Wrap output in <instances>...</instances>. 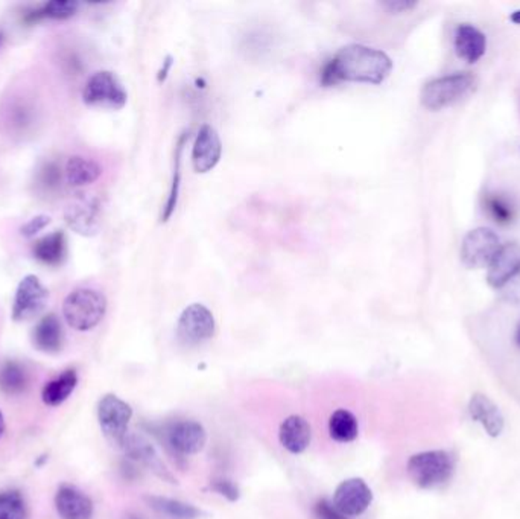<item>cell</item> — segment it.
<instances>
[{
    "label": "cell",
    "instance_id": "cell-28",
    "mask_svg": "<svg viewBox=\"0 0 520 519\" xmlns=\"http://www.w3.org/2000/svg\"><path fill=\"white\" fill-rule=\"evenodd\" d=\"M80 4L75 0H52L44 4L40 10L31 14V19H52V20H67L75 16Z\"/></svg>",
    "mask_w": 520,
    "mask_h": 519
},
{
    "label": "cell",
    "instance_id": "cell-41",
    "mask_svg": "<svg viewBox=\"0 0 520 519\" xmlns=\"http://www.w3.org/2000/svg\"><path fill=\"white\" fill-rule=\"evenodd\" d=\"M0 43H2V34H0Z\"/></svg>",
    "mask_w": 520,
    "mask_h": 519
},
{
    "label": "cell",
    "instance_id": "cell-8",
    "mask_svg": "<svg viewBox=\"0 0 520 519\" xmlns=\"http://www.w3.org/2000/svg\"><path fill=\"white\" fill-rule=\"evenodd\" d=\"M49 291L35 275H27L17 285L12 317L17 323L37 317L48 302Z\"/></svg>",
    "mask_w": 520,
    "mask_h": 519
},
{
    "label": "cell",
    "instance_id": "cell-10",
    "mask_svg": "<svg viewBox=\"0 0 520 519\" xmlns=\"http://www.w3.org/2000/svg\"><path fill=\"white\" fill-rule=\"evenodd\" d=\"M501 249L498 235L487 228H477L467 233L462 244V260L467 268L490 266L494 254Z\"/></svg>",
    "mask_w": 520,
    "mask_h": 519
},
{
    "label": "cell",
    "instance_id": "cell-18",
    "mask_svg": "<svg viewBox=\"0 0 520 519\" xmlns=\"http://www.w3.org/2000/svg\"><path fill=\"white\" fill-rule=\"evenodd\" d=\"M37 351L44 353H58L65 346V329L55 314L44 315L40 319L31 336Z\"/></svg>",
    "mask_w": 520,
    "mask_h": 519
},
{
    "label": "cell",
    "instance_id": "cell-39",
    "mask_svg": "<svg viewBox=\"0 0 520 519\" xmlns=\"http://www.w3.org/2000/svg\"><path fill=\"white\" fill-rule=\"evenodd\" d=\"M515 340H516V345H517V347H519V349H520V325H519V328H517V330H516Z\"/></svg>",
    "mask_w": 520,
    "mask_h": 519
},
{
    "label": "cell",
    "instance_id": "cell-38",
    "mask_svg": "<svg viewBox=\"0 0 520 519\" xmlns=\"http://www.w3.org/2000/svg\"><path fill=\"white\" fill-rule=\"evenodd\" d=\"M509 20H511L513 23H516V25H520V10L519 12H513L511 17H509Z\"/></svg>",
    "mask_w": 520,
    "mask_h": 519
},
{
    "label": "cell",
    "instance_id": "cell-24",
    "mask_svg": "<svg viewBox=\"0 0 520 519\" xmlns=\"http://www.w3.org/2000/svg\"><path fill=\"white\" fill-rule=\"evenodd\" d=\"M329 434L335 442L350 444L360 434L356 417L347 410H337L329 419Z\"/></svg>",
    "mask_w": 520,
    "mask_h": 519
},
{
    "label": "cell",
    "instance_id": "cell-26",
    "mask_svg": "<svg viewBox=\"0 0 520 519\" xmlns=\"http://www.w3.org/2000/svg\"><path fill=\"white\" fill-rule=\"evenodd\" d=\"M27 387V374L20 362L8 361L0 368V390L8 396L23 393Z\"/></svg>",
    "mask_w": 520,
    "mask_h": 519
},
{
    "label": "cell",
    "instance_id": "cell-32",
    "mask_svg": "<svg viewBox=\"0 0 520 519\" xmlns=\"http://www.w3.org/2000/svg\"><path fill=\"white\" fill-rule=\"evenodd\" d=\"M210 489L213 492L220 493L221 497L227 498L231 503H235L241 498V491L237 483L231 482L229 478H215L210 483Z\"/></svg>",
    "mask_w": 520,
    "mask_h": 519
},
{
    "label": "cell",
    "instance_id": "cell-40",
    "mask_svg": "<svg viewBox=\"0 0 520 519\" xmlns=\"http://www.w3.org/2000/svg\"><path fill=\"white\" fill-rule=\"evenodd\" d=\"M125 519H142L140 518V516H137V515H128V516H127V518Z\"/></svg>",
    "mask_w": 520,
    "mask_h": 519
},
{
    "label": "cell",
    "instance_id": "cell-22",
    "mask_svg": "<svg viewBox=\"0 0 520 519\" xmlns=\"http://www.w3.org/2000/svg\"><path fill=\"white\" fill-rule=\"evenodd\" d=\"M66 182L72 188H84L95 183L102 175V168L99 163L82 156H72L66 162Z\"/></svg>",
    "mask_w": 520,
    "mask_h": 519
},
{
    "label": "cell",
    "instance_id": "cell-31",
    "mask_svg": "<svg viewBox=\"0 0 520 519\" xmlns=\"http://www.w3.org/2000/svg\"><path fill=\"white\" fill-rule=\"evenodd\" d=\"M485 207L490 212V215L493 217L494 221L499 222V224L507 226V224L515 220V207L507 198L501 197V195L494 194L487 197Z\"/></svg>",
    "mask_w": 520,
    "mask_h": 519
},
{
    "label": "cell",
    "instance_id": "cell-35",
    "mask_svg": "<svg viewBox=\"0 0 520 519\" xmlns=\"http://www.w3.org/2000/svg\"><path fill=\"white\" fill-rule=\"evenodd\" d=\"M61 169L58 168V165L57 163H48L43 169H42V183L44 184V188H48V190H54L58 186L59 182H61V173H59Z\"/></svg>",
    "mask_w": 520,
    "mask_h": 519
},
{
    "label": "cell",
    "instance_id": "cell-25",
    "mask_svg": "<svg viewBox=\"0 0 520 519\" xmlns=\"http://www.w3.org/2000/svg\"><path fill=\"white\" fill-rule=\"evenodd\" d=\"M146 503L159 514L175 519H197L201 512L192 504L182 503L174 498L146 497Z\"/></svg>",
    "mask_w": 520,
    "mask_h": 519
},
{
    "label": "cell",
    "instance_id": "cell-5",
    "mask_svg": "<svg viewBox=\"0 0 520 519\" xmlns=\"http://www.w3.org/2000/svg\"><path fill=\"white\" fill-rule=\"evenodd\" d=\"M82 101L90 107L101 109H124L128 93L113 72L99 71L89 78L82 90Z\"/></svg>",
    "mask_w": 520,
    "mask_h": 519
},
{
    "label": "cell",
    "instance_id": "cell-13",
    "mask_svg": "<svg viewBox=\"0 0 520 519\" xmlns=\"http://www.w3.org/2000/svg\"><path fill=\"white\" fill-rule=\"evenodd\" d=\"M520 276V245L517 243L501 245L488 266L487 282L494 290H502Z\"/></svg>",
    "mask_w": 520,
    "mask_h": 519
},
{
    "label": "cell",
    "instance_id": "cell-16",
    "mask_svg": "<svg viewBox=\"0 0 520 519\" xmlns=\"http://www.w3.org/2000/svg\"><path fill=\"white\" fill-rule=\"evenodd\" d=\"M55 508L61 519L93 518V501L74 484H61L55 493Z\"/></svg>",
    "mask_w": 520,
    "mask_h": 519
},
{
    "label": "cell",
    "instance_id": "cell-19",
    "mask_svg": "<svg viewBox=\"0 0 520 519\" xmlns=\"http://www.w3.org/2000/svg\"><path fill=\"white\" fill-rule=\"evenodd\" d=\"M280 444L291 454H301L309 448L312 440V430L305 417H286L279 430Z\"/></svg>",
    "mask_w": 520,
    "mask_h": 519
},
{
    "label": "cell",
    "instance_id": "cell-17",
    "mask_svg": "<svg viewBox=\"0 0 520 519\" xmlns=\"http://www.w3.org/2000/svg\"><path fill=\"white\" fill-rule=\"evenodd\" d=\"M469 414L473 422H477L485 430L490 438H499L505 428L504 414L493 400L483 393H475L469 400Z\"/></svg>",
    "mask_w": 520,
    "mask_h": 519
},
{
    "label": "cell",
    "instance_id": "cell-23",
    "mask_svg": "<svg viewBox=\"0 0 520 519\" xmlns=\"http://www.w3.org/2000/svg\"><path fill=\"white\" fill-rule=\"evenodd\" d=\"M78 385V375L74 368H67L57 378L49 381L42 391V399L48 407H58L69 399Z\"/></svg>",
    "mask_w": 520,
    "mask_h": 519
},
{
    "label": "cell",
    "instance_id": "cell-15",
    "mask_svg": "<svg viewBox=\"0 0 520 519\" xmlns=\"http://www.w3.org/2000/svg\"><path fill=\"white\" fill-rule=\"evenodd\" d=\"M222 154L220 135L212 125L199 128L192 148V167L195 173L206 174L215 168Z\"/></svg>",
    "mask_w": 520,
    "mask_h": 519
},
{
    "label": "cell",
    "instance_id": "cell-6",
    "mask_svg": "<svg viewBox=\"0 0 520 519\" xmlns=\"http://www.w3.org/2000/svg\"><path fill=\"white\" fill-rule=\"evenodd\" d=\"M215 317L201 303H192L178 319L177 337L184 346H198L215 336Z\"/></svg>",
    "mask_w": 520,
    "mask_h": 519
},
{
    "label": "cell",
    "instance_id": "cell-37",
    "mask_svg": "<svg viewBox=\"0 0 520 519\" xmlns=\"http://www.w3.org/2000/svg\"><path fill=\"white\" fill-rule=\"evenodd\" d=\"M5 417H4V413H2V410H0V438L4 436V433H5Z\"/></svg>",
    "mask_w": 520,
    "mask_h": 519
},
{
    "label": "cell",
    "instance_id": "cell-21",
    "mask_svg": "<svg viewBox=\"0 0 520 519\" xmlns=\"http://www.w3.org/2000/svg\"><path fill=\"white\" fill-rule=\"evenodd\" d=\"M35 260L49 267H58L65 262L67 256V238L61 230L49 233L43 238L37 239L33 245Z\"/></svg>",
    "mask_w": 520,
    "mask_h": 519
},
{
    "label": "cell",
    "instance_id": "cell-2",
    "mask_svg": "<svg viewBox=\"0 0 520 519\" xmlns=\"http://www.w3.org/2000/svg\"><path fill=\"white\" fill-rule=\"evenodd\" d=\"M455 468V455L449 451L434 449L414 454L407 460V471L415 486L431 491L451 482Z\"/></svg>",
    "mask_w": 520,
    "mask_h": 519
},
{
    "label": "cell",
    "instance_id": "cell-11",
    "mask_svg": "<svg viewBox=\"0 0 520 519\" xmlns=\"http://www.w3.org/2000/svg\"><path fill=\"white\" fill-rule=\"evenodd\" d=\"M161 434L167 448L178 455L198 454L207 442V433L203 425L190 419L169 423Z\"/></svg>",
    "mask_w": 520,
    "mask_h": 519
},
{
    "label": "cell",
    "instance_id": "cell-3",
    "mask_svg": "<svg viewBox=\"0 0 520 519\" xmlns=\"http://www.w3.org/2000/svg\"><path fill=\"white\" fill-rule=\"evenodd\" d=\"M107 313V298L93 288H78L63 302V315L72 329L86 332L101 323Z\"/></svg>",
    "mask_w": 520,
    "mask_h": 519
},
{
    "label": "cell",
    "instance_id": "cell-14",
    "mask_svg": "<svg viewBox=\"0 0 520 519\" xmlns=\"http://www.w3.org/2000/svg\"><path fill=\"white\" fill-rule=\"evenodd\" d=\"M120 446L124 448L125 454L131 461L145 466L150 471L154 472L159 478H161L163 482L171 483V484L177 483V480L174 478V476L163 463L160 455L157 454L156 448L146 438H142V436H136V434H131V436L127 434V438H124V442L120 444Z\"/></svg>",
    "mask_w": 520,
    "mask_h": 519
},
{
    "label": "cell",
    "instance_id": "cell-20",
    "mask_svg": "<svg viewBox=\"0 0 520 519\" xmlns=\"http://www.w3.org/2000/svg\"><path fill=\"white\" fill-rule=\"evenodd\" d=\"M485 49L487 38L477 27L469 23H462L456 27L455 50L460 58L473 65L483 58Z\"/></svg>",
    "mask_w": 520,
    "mask_h": 519
},
{
    "label": "cell",
    "instance_id": "cell-29",
    "mask_svg": "<svg viewBox=\"0 0 520 519\" xmlns=\"http://www.w3.org/2000/svg\"><path fill=\"white\" fill-rule=\"evenodd\" d=\"M0 519H27V506L22 493L14 489L0 492Z\"/></svg>",
    "mask_w": 520,
    "mask_h": 519
},
{
    "label": "cell",
    "instance_id": "cell-27",
    "mask_svg": "<svg viewBox=\"0 0 520 519\" xmlns=\"http://www.w3.org/2000/svg\"><path fill=\"white\" fill-rule=\"evenodd\" d=\"M5 120L12 130H16L19 135H25L35 124V107L27 103V99H23V103H12L6 112Z\"/></svg>",
    "mask_w": 520,
    "mask_h": 519
},
{
    "label": "cell",
    "instance_id": "cell-4",
    "mask_svg": "<svg viewBox=\"0 0 520 519\" xmlns=\"http://www.w3.org/2000/svg\"><path fill=\"white\" fill-rule=\"evenodd\" d=\"M475 89H477V78L472 74L441 76L424 84L420 93V101L424 109L439 112L445 107L460 103Z\"/></svg>",
    "mask_w": 520,
    "mask_h": 519
},
{
    "label": "cell",
    "instance_id": "cell-1",
    "mask_svg": "<svg viewBox=\"0 0 520 519\" xmlns=\"http://www.w3.org/2000/svg\"><path fill=\"white\" fill-rule=\"evenodd\" d=\"M392 71V61L379 49L364 44H349L324 66L322 82L333 86L338 82L382 84Z\"/></svg>",
    "mask_w": 520,
    "mask_h": 519
},
{
    "label": "cell",
    "instance_id": "cell-9",
    "mask_svg": "<svg viewBox=\"0 0 520 519\" xmlns=\"http://www.w3.org/2000/svg\"><path fill=\"white\" fill-rule=\"evenodd\" d=\"M65 221L81 236H95L101 229V203L95 195H76L65 209Z\"/></svg>",
    "mask_w": 520,
    "mask_h": 519
},
{
    "label": "cell",
    "instance_id": "cell-33",
    "mask_svg": "<svg viewBox=\"0 0 520 519\" xmlns=\"http://www.w3.org/2000/svg\"><path fill=\"white\" fill-rule=\"evenodd\" d=\"M50 221H52V220H50V217H48V215H37V217L31 218V220L25 222L22 229H20L22 236H25V238L27 239L37 236L38 233L43 232L44 229L48 228Z\"/></svg>",
    "mask_w": 520,
    "mask_h": 519
},
{
    "label": "cell",
    "instance_id": "cell-30",
    "mask_svg": "<svg viewBox=\"0 0 520 519\" xmlns=\"http://www.w3.org/2000/svg\"><path fill=\"white\" fill-rule=\"evenodd\" d=\"M184 146V137L178 142L177 150H175V168H174V177H172L171 190L167 197V205L163 207L161 213V221L167 222L175 212L178 205V195H180V182H182V151Z\"/></svg>",
    "mask_w": 520,
    "mask_h": 519
},
{
    "label": "cell",
    "instance_id": "cell-34",
    "mask_svg": "<svg viewBox=\"0 0 520 519\" xmlns=\"http://www.w3.org/2000/svg\"><path fill=\"white\" fill-rule=\"evenodd\" d=\"M312 512H314L315 519H349L347 516H344L338 508L335 507L328 500H320L314 504Z\"/></svg>",
    "mask_w": 520,
    "mask_h": 519
},
{
    "label": "cell",
    "instance_id": "cell-12",
    "mask_svg": "<svg viewBox=\"0 0 520 519\" xmlns=\"http://www.w3.org/2000/svg\"><path fill=\"white\" fill-rule=\"evenodd\" d=\"M373 503L370 486L362 478H349L339 483L332 504L344 516H360Z\"/></svg>",
    "mask_w": 520,
    "mask_h": 519
},
{
    "label": "cell",
    "instance_id": "cell-36",
    "mask_svg": "<svg viewBox=\"0 0 520 519\" xmlns=\"http://www.w3.org/2000/svg\"><path fill=\"white\" fill-rule=\"evenodd\" d=\"M381 6L392 14H400V12H407L415 8L417 2H413V0H384L381 2Z\"/></svg>",
    "mask_w": 520,
    "mask_h": 519
},
{
    "label": "cell",
    "instance_id": "cell-7",
    "mask_svg": "<svg viewBox=\"0 0 520 519\" xmlns=\"http://www.w3.org/2000/svg\"><path fill=\"white\" fill-rule=\"evenodd\" d=\"M131 417L133 408L113 393L102 396L97 404V421L102 433L116 444H122L127 438Z\"/></svg>",
    "mask_w": 520,
    "mask_h": 519
}]
</instances>
